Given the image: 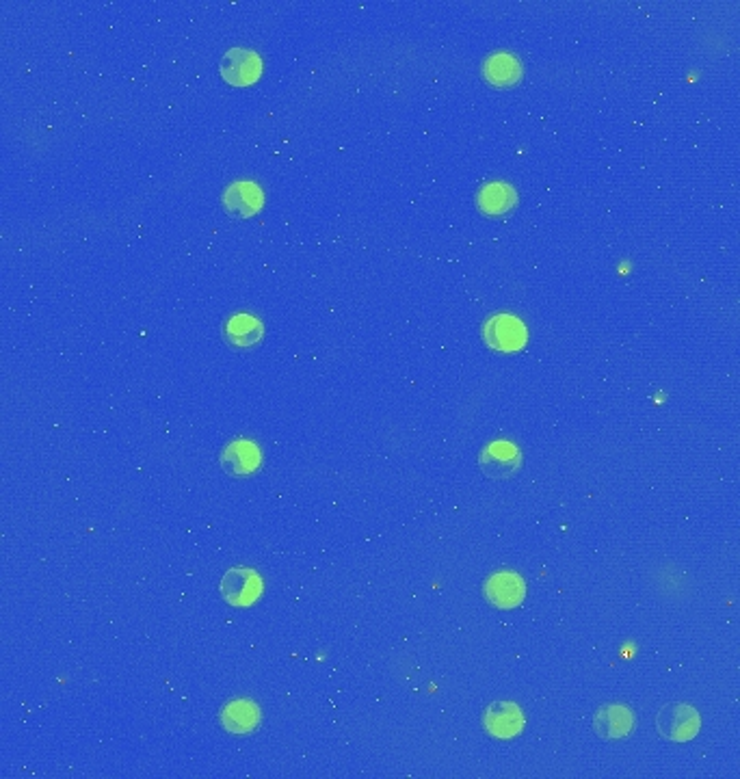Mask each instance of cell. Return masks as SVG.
Wrapping results in <instances>:
<instances>
[{
    "label": "cell",
    "mask_w": 740,
    "mask_h": 779,
    "mask_svg": "<svg viewBox=\"0 0 740 779\" xmlns=\"http://www.w3.org/2000/svg\"><path fill=\"white\" fill-rule=\"evenodd\" d=\"M524 723L526 719L520 706L513 702H496L487 708L483 715L485 732L494 738H500V741H509V738L518 736L524 728Z\"/></svg>",
    "instance_id": "5b68a950"
},
{
    "label": "cell",
    "mask_w": 740,
    "mask_h": 779,
    "mask_svg": "<svg viewBox=\"0 0 740 779\" xmlns=\"http://www.w3.org/2000/svg\"><path fill=\"white\" fill-rule=\"evenodd\" d=\"M634 723H637V719H634V712L628 706L611 704L596 712V717H593V730H596V734L604 738V741H621V738L632 734Z\"/></svg>",
    "instance_id": "ba28073f"
},
{
    "label": "cell",
    "mask_w": 740,
    "mask_h": 779,
    "mask_svg": "<svg viewBox=\"0 0 740 779\" xmlns=\"http://www.w3.org/2000/svg\"><path fill=\"white\" fill-rule=\"evenodd\" d=\"M262 72V61L254 50L232 48L221 59V76L232 85H251L258 81Z\"/></svg>",
    "instance_id": "8992f818"
},
{
    "label": "cell",
    "mask_w": 740,
    "mask_h": 779,
    "mask_svg": "<svg viewBox=\"0 0 740 779\" xmlns=\"http://www.w3.org/2000/svg\"><path fill=\"white\" fill-rule=\"evenodd\" d=\"M223 334H226V340L230 342L232 347L249 349V347L258 345V342L262 340L264 327L256 319V316L241 312V314H234L232 319L226 323V329H223Z\"/></svg>",
    "instance_id": "5bb4252c"
},
{
    "label": "cell",
    "mask_w": 740,
    "mask_h": 779,
    "mask_svg": "<svg viewBox=\"0 0 740 779\" xmlns=\"http://www.w3.org/2000/svg\"><path fill=\"white\" fill-rule=\"evenodd\" d=\"M483 334H485L487 345L496 351H505V353L520 351L528 340V332H526L524 323L520 319H515V316H511V314L492 316V319L485 323Z\"/></svg>",
    "instance_id": "7a4b0ae2"
},
{
    "label": "cell",
    "mask_w": 740,
    "mask_h": 779,
    "mask_svg": "<svg viewBox=\"0 0 740 779\" xmlns=\"http://www.w3.org/2000/svg\"><path fill=\"white\" fill-rule=\"evenodd\" d=\"M485 598L498 609H515L526 598V583L515 572H496L487 578Z\"/></svg>",
    "instance_id": "52a82bcc"
},
{
    "label": "cell",
    "mask_w": 740,
    "mask_h": 779,
    "mask_svg": "<svg viewBox=\"0 0 740 779\" xmlns=\"http://www.w3.org/2000/svg\"><path fill=\"white\" fill-rule=\"evenodd\" d=\"M262 200L264 195L260 187L256 182H249V180L234 182L226 189V193H223V206H226L230 215L241 219L254 217L262 206Z\"/></svg>",
    "instance_id": "9c48e42d"
},
{
    "label": "cell",
    "mask_w": 740,
    "mask_h": 779,
    "mask_svg": "<svg viewBox=\"0 0 740 779\" xmlns=\"http://www.w3.org/2000/svg\"><path fill=\"white\" fill-rule=\"evenodd\" d=\"M221 723L230 734H251L260 723V710L254 702H249V699H236V702H230L223 708Z\"/></svg>",
    "instance_id": "8fae6325"
},
{
    "label": "cell",
    "mask_w": 740,
    "mask_h": 779,
    "mask_svg": "<svg viewBox=\"0 0 740 779\" xmlns=\"http://www.w3.org/2000/svg\"><path fill=\"white\" fill-rule=\"evenodd\" d=\"M483 76L494 87H513L522 78V65L509 52H496L485 61Z\"/></svg>",
    "instance_id": "4fadbf2b"
},
{
    "label": "cell",
    "mask_w": 740,
    "mask_h": 779,
    "mask_svg": "<svg viewBox=\"0 0 740 779\" xmlns=\"http://www.w3.org/2000/svg\"><path fill=\"white\" fill-rule=\"evenodd\" d=\"M477 204L485 215L500 217L507 215L518 204V195H515L513 187L507 182H490L479 191Z\"/></svg>",
    "instance_id": "7c38bea8"
},
{
    "label": "cell",
    "mask_w": 740,
    "mask_h": 779,
    "mask_svg": "<svg viewBox=\"0 0 740 779\" xmlns=\"http://www.w3.org/2000/svg\"><path fill=\"white\" fill-rule=\"evenodd\" d=\"M262 591V580L254 570L232 567L221 580V593L234 606L254 604Z\"/></svg>",
    "instance_id": "277c9868"
},
{
    "label": "cell",
    "mask_w": 740,
    "mask_h": 779,
    "mask_svg": "<svg viewBox=\"0 0 740 779\" xmlns=\"http://www.w3.org/2000/svg\"><path fill=\"white\" fill-rule=\"evenodd\" d=\"M221 466L232 477H247L260 466V451L254 442L236 440L221 455Z\"/></svg>",
    "instance_id": "30bf717a"
},
{
    "label": "cell",
    "mask_w": 740,
    "mask_h": 779,
    "mask_svg": "<svg viewBox=\"0 0 740 779\" xmlns=\"http://www.w3.org/2000/svg\"><path fill=\"white\" fill-rule=\"evenodd\" d=\"M479 464H481V470L490 479H509L520 470L522 455L515 444H511L507 440H498V442H492L481 453Z\"/></svg>",
    "instance_id": "3957f363"
},
{
    "label": "cell",
    "mask_w": 740,
    "mask_h": 779,
    "mask_svg": "<svg viewBox=\"0 0 740 779\" xmlns=\"http://www.w3.org/2000/svg\"><path fill=\"white\" fill-rule=\"evenodd\" d=\"M699 728H702V719H699V712L689 704L665 706L660 708L656 717V730L665 741H673V743L693 741Z\"/></svg>",
    "instance_id": "6da1fadb"
}]
</instances>
